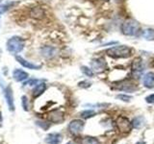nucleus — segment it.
Listing matches in <instances>:
<instances>
[{
    "label": "nucleus",
    "mask_w": 154,
    "mask_h": 144,
    "mask_svg": "<svg viewBox=\"0 0 154 144\" xmlns=\"http://www.w3.org/2000/svg\"><path fill=\"white\" fill-rule=\"evenodd\" d=\"M94 115H95V112H94V110H85V112H83L81 113V116L83 118H90L91 116H94Z\"/></svg>",
    "instance_id": "412c9836"
},
{
    "label": "nucleus",
    "mask_w": 154,
    "mask_h": 144,
    "mask_svg": "<svg viewBox=\"0 0 154 144\" xmlns=\"http://www.w3.org/2000/svg\"><path fill=\"white\" fill-rule=\"evenodd\" d=\"M117 127L122 133H129L132 129V125L128 121L127 118L123 116H119L117 119Z\"/></svg>",
    "instance_id": "39448f33"
},
{
    "label": "nucleus",
    "mask_w": 154,
    "mask_h": 144,
    "mask_svg": "<svg viewBox=\"0 0 154 144\" xmlns=\"http://www.w3.org/2000/svg\"><path fill=\"white\" fill-rule=\"evenodd\" d=\"M106 1H107V0H106Z\"/></svg>",
    "instance_id": "c85d7f7f"
},
{
    "label": "nucleus",
    "mask_w": 154,
    "mask_h": 144,
    "mask_svg": "<svg viewBox=\"0 0 154 144\" xmlns=\"http://www.w3.org/2000/svg\"><path fill=\"white\" fill-rule=\"evenodd\" d=\"M62 136L58 133L49 134L45 138V142L48 144H60L62 141Z\"/></svg>",
    "instance_id": "f8f14e48"
},
{
    "label": "nucleus",
    "mask_w": 154,
    "mask_h": 144,
    "mask_svg": "<svg viewBox=\"0 0 154 144\" xmlns=\"http://www.w3.org/2000/svg\"><path fill=\"white\" fill-rule=\"evenodd\" d=\"M139 28L140 26L137 21L129 19V20L123 22L122 26V31L126 36H136L137 33L139 32Z\"/></svg>",
    "instance_id": "7ed1b4c3"
},
{
    "label": "nucleus",
    "mask_w": 154,
    "mask_h": 144,
    "mask_svg": "<svg viewBox=\"0 0 154 144\" xmlns=\"http://www.w3.org/2000/svg\"><path fill=\"white\" fill-rule=\"evenodd\" d=\"M32 16L36 18H42L43 16V11L38 7L34 8L32 11Z\"/></svg>",
    "instance_id": "6ab92c4d"
},
{
    "label": "nucleus",
    "mask_w": 154,
    "mask_h": 144,
    "mask_svg": "<svg viewBox=\"0 0 154 144\" xmlns=\"http://www.w3.org/2000/svg\"><path fill=\"white\" fill-rule=\"evenodd\" d=\"M83 129H84V122L81 121V120H79V119L72 120L69 125V132L73 134H77L81 133L82 131H83Z\"/></svg>",
    "instance_id": "0eeeda50"
},
{
    "label": "nucleus",
    "mask_w": 154,
    "mask_h": 144,
    "mask_svg": "<svg viewBox=\"0 0 154 144\" xmlns=\"http://www.w3.org/2000/svg\"><path fill=\"white\" fill-rule=\"evenodd\" d=\"M106 53L110 57L115 58V59H119V58H129L132 54V50L131 48L126 45H119L110 48L106 51Z\"/></svg>",
    "instance_id": "f257e3e1"
},
{
    "label": "nucleus",
    "mask_w": 154,
    "mask_h": 144,
    "mask_svg": "<svg viewBox=\"0 0 154 144\" xmlns=\"http://www.w3.org/2000/svg\"><path fill=\"white\" fill-rule=\"evenodd\" d=\"M143 36L146 40H154V30L151 28L146 29L143 33Z\"/></svg>",
    "instance_id": "dca6fc26"
},
{
    "label": "nucleus",
    "mask_w": 154,
    "mask_h": 144,
    "mask_svg": "<svg viewBox=\"0 0 154 144\" xmlns=\"http://www.w3.org/2000/svg\"><path fill=\"white\" fill-rule=\"evenodd\" d=\"M41 83V81L40 80H37V79H32V80H29V81H27V82H25L24 83V85L23 86H34V85H38Z\"/></svg>",
    "instance_id": "b1692460"
},
{
    "label": "nucleus",
    "mask_w": 154,
    "mask_h": 144,
    "mask_svg": "<svg viewBox=\"0 0 154 144\" xmlns=\"http://www.w3.org/2000/svg\"><path fill=\"white\" fill-rule=\"evenodd\" d=\"M24 45H25V42H24L23 38L17 36L9 38L6 43L7 50L12 54H17V53L21 52L24 48Z\"/></svg>",
    "instance_id": "f03ea898"
},
{
    "label": "nucleus",
    "mask_w": 154,
    "mask_h": 144,
    "mask_svg": "<svg viewBox=\"0 0 154 144\" xmlns=\"http://www.w3.org/2000/svg\"><path fill=\"white\" fill-rule=\"evenodd\" d=\"M143 117L141 116H139V117H136L134 120H133V122H132V126L135 127V128H140L143 125Z\"/></svg>",
    "instance_id": "aec40b11"
},
{
    "label": "nucleus",
    "mask_w": 154,
    "mask_h": 144,
    "mask_svg": "<svg viewBox=\"0 0 154 144\" xmlns=\"http://www.w3.org/2000/svg\"><path fill=\"white\" fill-rule=\"evenodd\" d=\"M14 5H16V3H14V2H7L5 4L0 5V16H1L2 14H4L5 12H7L10 8L14 6Z\"/></svg>",
    "instance_id": "f3484780"
},
{
    "label": "nucleus",
    "mask_w": 154,
    "mask_h": 144,
    "mask_svg": "<svg viewBox=\"0 0 154 144\" xmlns=\"http://www.w3.org/2000/svg\"><path fill=\"white\" fill-rule=\"evenodd\" d=\"M143 86L147 88H154V73L153 72H147L146 74H144L143 78Z\"/></svg>",
    "instance_id": "1a4fd4ad"
},
{
    "label": "nucleus",
    "mask_w": 154,
    "mask_h": 144,
    "mask_svg": "<svg viewBox=\"0 0 154 144\" xmlns=\"http://www.w3.org/2000/svg\"><path fill=\"white\" fill-rule=\"evenodd\" d=\"M16 60L18 62L19 64H21L23 67H26V68H29V69H40L41 68V65L34 64L31 62H28L27 60L23 59L20 56H16Z\"/></svg>",
    "instance_id": "6e6552de"
},
{
    "label": "nucleus",
    "mask_w": 154,
    "mask_h": 144,
    "mask_svg": "<svg viewBox=\"0 0 154 144\" xmlns=\"http://www.w3.org/2000/svg\"><path fill=\"white\" fill-rule=\"evenodd\" d=\"M48 119H49L51 122L59 123V122L62 121L63 119H64L63 112H60V110H53V112L48 113Z\"/></svg>",
    "instance_id": "4468645a"
},
{
    "label": "nucleus",
    "mask_w": 154,
    "mask_h": 144,
    "mask_svg": "<svg viewBox=\"0 0 154 144\" xmlns=\"http://www.w3.org/2000/svg\"><path fill=\"white\" fill-rule=\"evenodd\" d=\"M146 102L149 103V104H153L154 103V94H151V95H149L147 96V97L146 98Z\"/></svg>",
    "instance_id": "a878e982"
},
{
    "label": "nucleus",
    "mask_w": 154,
    "mask_h": 144,
    "mask_svg": "<svg viewBox=\"0 0 154 144\" xmlns=\"http://www.w3.org/2000/svg\"><path fill=\"white\" fill-rule=\"evenodd\" d=\"M46 89V85L45 83H40L37 85V86L33 89V97L34 98H38V96H41Z\"/></svg>",
    "instance_id": "2eb2a0df"
},
{
    "label": "nucleus",
    "mask_w": 154,
    "mask_h": 144,
    "mask_svg": "<svg viewBox=\"0 0 154 144\" xmlns=\"http://www.w3.org/2000/svg\"><path fill=\"white\" fill-rule=\"evenodd\" d=\"M81 144H99L98 140L94 137L86 136L81 140Z\"/></svg>",
    "instance_id": "a211bd4d"
},
{
    "label": "nucleus",
    "mask_w": 154,
    "mask_h": 144,
    "mask_svg": "<svg viewBox=\"0 0 154 144\" xmlns=\"http://www.w3.org/2000/svg\"><path fill=\"white\" fill-rule=\"evenodd\" d=\"M28 73L25 71H23L21 69H14L13 71V77H14V79L16 80L17 82H22V81H25L28 79Z\"/></svg>",
    "instance_id": "9b49d317"
},
{
    "label": "nucleus",
    "mask_w": 154,
    "mask_h": 144,
    "mask_svg": "<svg viewBox=\"0 0 154 144\" xmlns=\"http://www.w3.org/2000/svg\"><path fill=\"white\" fill-rule=\"evenodd\" d=\"M21 105H22V108L24 110H26V112H28L29 110V105H28V98L26 97L25 95L22 96L21 98Z\"/></svg>",
    "instance_id": "5701e85b"
},
{
    "label": "nucleus",
    "mask_w": 154,
    "mask_h": 144,
    "mask_svg": "<svg viewBox=\"0 0 154 144\" xmlns=\"http://www.w3.org/2000/svg\"><path fill=\"white\" fill-rule=\"evenodd\" d=\"M91 66H93V70L99 73V72H102L105 69L106 62L103 59H96L91 62Z\"/></svg>",
    "instance_id": "9d476101"
},
{
    "label": "nucleus",
    "mask_w": 154,
    "mask_h": 144,
    "mask_svg": "<svg viewBox=\"0 0 154 144\" xmlns=\"http://www.w3.org/2000/svg\"><path fill=\"white\" fill-rule=\"evenodd\" d=\"M1 1H2V0H0V3H1Z\"/></svg>",
    "instance_id": "bb28decb"
},
{
    "label": "nucleus",
    "mask_w": 154,
    "mask_h": 144,
    "mask_svg": "<svg viewBox=\"0 0 154 144\" xmlns=\"http://www.w3.org/2000/svg\"><path fill=\"white\" fill-rule=\"evenodd\" d=\"M143 60L140 57L135 58L132 62V74L136 79H139L143 72Z\"/></svg>",
    "instance_id": "20e7f679"
},
{
    "label": "nucleus",
    "mask_w": 154,
    "mask_h": 144,
    "mask_svg": "<svg viewBox=\"0 0 154 144\" xmlns=\"http://www.w3.org/2000/svg\"><path fill=\"white\" fill-rule=\"evenodd\" d=\"M42 55L45 57V58H47V59H50V58L54 57L57 53V49L55 47H52V46H45L42 48Z\"/></svg>",
    "instance_id": "ddd939ff"
},
{
    "label": "nucleus",
    "mask_w": 154,
    "mask_h": 144,
    "mask_svg": "<svg viewBox=\"0 0 154 144\" xmlns=\"http://www.w3.org/2000/svg\"><path fill=\"white\" fill-rule=\"evenodd\" d=\"M153 66H154V62H153Z\"/></svg>",
    "instance_id": "cd10ccee"
},
{
    "label": "nucleus",
    "mask_w": 154,
    "mask_h": 144,
    "mask_svg": "<svg viewBox=\"0 0 154 144\" xmlns=\"http://www.w3.org/2000/svg\"><path fill=\"white\" fill-rule=\"evenodd\" d=\"M118 98L120 99V100H122V101H130L131 100V96H129V95H125V94H119L118 95Z\"/></svg>",
    "instance_id": "393cba45"
},
{
    "label": "nucleus",
    "mask_w": 154,
    "mask_h": 144,
    "mask_svg": "<svg viewBox=\"0 0 154 144\" xmlns=\"http://www.w3.org/2000/svg\"><path fill=\"white\" fill-rule=\"evenodd\" d=\"M81 69H82V72L87 75V77H93L94 76V72L91 69H90L89 67H87V66H82L81 67Z\"/></svg>",
    "instance_id": "4be33fe9"
},
{
    "label": "nucleus",
    "mask_w": 154,
    "mask_h": 144,
    "mask_svg": "<svg viewBox=\"0 0 154 144\" xmlns=\"http://www.w3.org/2000/svg\"><path fill=\"white\" fill-rule=\"evenodd\" d=\"M4 95H5V99H6L9 110L13 112L14 110V93H13V89L11 88V86H6V88L4 89Z\"/></svg>",
    "instance_id": "423d86ee"
}]
</instances>
